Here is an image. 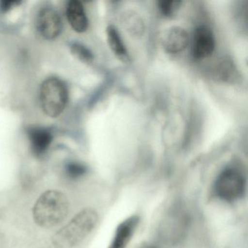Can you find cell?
<instances>
[{
	"mask_svg": "<svg viewBox=\"0 0 248 248\" xmlns=\"http://www.w3.org/2000/svg\"><path fill=\"white\" fill-rule=\"evenodd\" d=\"M69 203L66 196L57 190H49L41 194L33 207L36 224L50 229L62 223L67 217Z\"/></svg>",
	"mask_w": 248,
	"mask_h": 248,
	"instance_id": "obj_1",
	"label": "cell"
},
{
	"mask_svg": "<svg viewBox=\"0 0 248 248\" xmlns=\"http://www.w3.org/2000/svg\"><path fill=\"white\" fill-rule=\"evenodd\" d=\"M98 221V213L93 208L83 209L55 234L52 244L55 248H73L91 233Z\"/></svg>",
	"mask_w": 248,
	"mask_h": 248,
	"instance_id": "obj_2",
	"label": "cell"
},
{
	"mask_svg": "<svg viewBox=\"0 0 248 248\" xmlns=\"http://www.w3.org/2000/svg\"><path fill=\"white\" fill-rule=\"evenodd\" d=\"M40 104L46 115L57 117L66 108L69 92L66 84L57 78H49L42 84Z\"/></svg>",
	"mask_w": 248,
	"mask_h": 248,
	"instance_id": "obj_3",
	"label": "cell"
},
{
	"mask_svg": "<svg viewBox=\"0 0 248 248\" xmlns=\"http://www.w3.org/2000/svg\"><path fill=\"white\" fill-rule=\"evenodd\" d=\"M246 188V177L235 167H228L223 170L216 178L214 185L217 197L227 202H233L242 198Z\"/></svg>",
	"mask_w": 248,
	"mask_h": 248,
	"instance_id": "obj_4",
	"label": "cell"
},
{
	"mask_svg": "<svg viewBox=\"0 0 248 248\" xmlns=\"http://www.w3.org/2000/svg\"><path fill=\"white\" fill-rule=\"evenodd\" d=\"M37 27L39 32L44 38L51 40L60 35L63 29V23L56 10L46 7L39 12Z\"/></svg>",
	"mask_w": 248,
	"mask_h": 248,
	"instance_id": "obj_5",
	"label": "cell"
},
{
	"mask_svg": "<svg viewBox=\"0 0 248 248\" xmlns=\"http://www.w3.org/2000/svg\"><path fill=\"white\" fill-rule=\"evenodd\" d=\"M215 47L216 40L213 31L206 26L197 27L193 35V57L197 60L206 59L213 54Z\"/></svg>",
	"mask_w": 248,
	"mask_h": 248,
	"instance_id": "obj_6",
	"label": "cell"
},
{
	"mask_svg": "<svg viewBox=\"0 0 248 248\" xmlns=\"http://www.w3.org/2000/svg\"><path fill=\"white\" fill-rule=\"evenodd\" d=\"M139 221L140 217L137 215H133L123 220L117 226L108 248H127L139 226Z\"/></svg>",
	"mask_w": 248,
	"mask_h": 248,
	"instance_id": "obj_7",
	"label": "cell"
},
{
	"mask_svg": "<svg viewBox=\"0 0 248 248\" xmlns=\"http://www.w3.org/2000/svg\"><path fill=\"white\" fill-rule=\"evenodd\" d=\"M189 43V37L184 29L174 27L170 29L163 39V46L168 53L172 54L181 53L185 50Z\"/></svg>",
	"mask_w": 248,
	"mask_h": 248,
	"instance_id": "obj_8",
	"label": "cell"
},
{
	"mask_svg": "<svg viewBox=\"0 0 248 248\" xmlns=\"http://www.w3.org/2000/svg\"><path fill=\"white\" fill-rule=\"evenodd\" d=\"M66 17L71 27L78 33H83L88 30V20L82 2L72 0L66 6Z\"/></svg>",
	"mask_w": 248,
	"mask_h": 248,
	"instance_id": "obj_9",
	"label": "cell"
},
{
	"mask_svg": "<svg viewBox=\"0 0 248 248\" xmlns=\"http://www.w3.org/2000/svg\"><path fill=\"white\" fill-rule=\"evenodd\" d=\"M28 136L31 151L37 156L46 153L53 141L51 132L43 127L30 129Z\"/></svg>",
	"mask_w": 248,
	"mask_h": 248,
	"instance_id": "obj_10",
	"label": "cell"
},
{
	"mask_svg": "<svg viewBox=\"0 0 248 248\" xmlns=\"http://www.w3.org/2000/svg\"><path fill=\"white\" fill-rule=\"evenodd\" d=\"M107 39L111 50L121 59H127V53L117 29L109 26L107 30Z\"/></svg>",
	"mask_w": 248,
	"mask_h": 248,
	"instance_id": "obj_11",
	"label": "cell"
},
{
	"mask_svg": "<svg viewBox=\"0 0 248 248\" xmlns=\"http://www.w3.org/2000/svg\"><path fill=\"white\" fill-rule=\"evenodd\" d=\"M124 24L125 27L128 29L129 31L136 35L143 34L144 31V25L143 22L139 16L135 13H128L125 14V16L123 18Z\"/></svg>",
	"mask_w": 248,
	"mask_h": 248,
	"instance_id": "obj_12",
	"label": "cell"
},
{
	"mask_svg": "<svg viewBox=\"0 0 248 248\" xmlns=\"http://www.w3.org/2000/svg\"><path fill=\"white\" fill-rule=\"evenodd\" d=\"M72 51L77 58L84 63H91L93 61L94 57L92 52L85 46L79 43L72 45Z\"/></svg>",
	"mask_w": 248,
	"mask_h": 248,
	"instance_id": "obj_13",
	"label": "cell"
},
{
	"mask_svg": "<svg viewBox=\"0 0 248 248\" xmlns=\"http://www.w3.org/2000/svg\"><path fill=\"white\" fill-rule=\"evenodd\" d=\"M182 2L181 1H159L158 8L162 15L166 17H172L176 14Z\"/></svg>",
	"mask_w": 248,
	"mask_h": 248,
	"instance_id": "obj_14",
	"label": "cell"
},
{
	"mask_svg": "<svg viewBox=\"0 0 248 248\" xmlns=\"http://www.w3.org/2000/svg\"><path fill=\"white\" fill-rule=\"evenodd\" d=\"M68 175L72 178H78L86 173L87 168L78 162H70L66 167Z\"/></svg>",
	"mask_w": 248,
	"mask_h": 248,
	"instance_id": "obj_15",
	"label": "cell"
},
{
	"mask_svg": "<svg viewBox=\"0 0 248 248\" xmlns=\"http://www.w3.org/2000/svg\"><path fill=\"white\" fill-rule=\"evenodd\" d=\"M21 3L20 1H15V0H4L0 1V11L2 13H6L11 11L14 7L17 6Z\"/></svg>",
	"mask_w": 248,
	"mask_h": 248,
	"instance_id": "obj_16",
	"label": "cell"
},
{
	"mask_svg": "<svg viewBox=\"0 0 248 248\" xmlns=\"http://www.w3.org/2000/svg\"><path fill=\"white\" fill-rule=\"evenodd\" d=\"M146 248H156V247H155V246H148V247H146Z\"/></svg>",
	"mask_w": 248,
	"mask_h": 248,
	"instance_id": "obj_17",
	"label": "cell"
}]
</instances>
